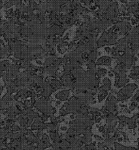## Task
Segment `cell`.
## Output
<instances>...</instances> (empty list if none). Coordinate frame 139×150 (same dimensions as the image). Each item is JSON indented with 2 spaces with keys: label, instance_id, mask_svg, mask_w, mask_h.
<instances>
[{
  "label": "cell",
  "instance_id": "obj_1",
  "mask_svg": "<svg viewBox=\"0 0 139 150\" xmlns=\"http://www.w3.org/2000/svg\"><path fill=\"white\" fill-rule=\"evenodd\" d=\"M82 105L83 104L77 96H72L60 109V116H64L70 113L76 114L80 111Z\"/></svg>",
  "mask_w": 139,
  "mask_h": 150
},
{
  "label": "cell",
  "instance_id": "obj_2",
  "mask_svg": "<svg viewBox=\"0 0 139 150\" xmlns=\"http://www.w3.org/2000/svg\"><path fill=\"white\" fill-rule=\"evenodd\" d=\"M136 55H134L130 50V47L124 53L117 59V65L122 67L125 69L128 70L134 67L136 62Z\"/></svg>",
  "mask_w": 139,
  "mask_h": 150
},
{
  "label": "cell",
  "instance_id": "obj_3",
  "mask_svg": "<svg viewBox=\"0 0 139 150\" xmlns=\"http://www.w3.org/2000/svg\"><path fill=\"white\" fill-rule=\"evenodd\" d=\"M35 108L42 113L43 115L47 116L49 118L54 116V114L56 112V108H53L51 104L50 100H47L44 97H40L36 100Z\"/></svg>",
  "mask_w": 139,
  "mask_h": 150
},
{
  "label": "cell",
  "instance_id": "obj_4",
  "mask_svg": "<svg viewBox=\"0 0 139 150\" xmlns=\"http://www.w3.org/2000/svg\"><path fill=\"white\" fill-rule=\"evenodd\" d=\"M112 72L115 76V83H114L115 88H117V89L122 88L129 83L130 80H129V78L126 76L127 70L123 68L121 66L117 65L112 70Z\"/></svg>",
  "mask_w": 139,
  "mask_h": 150
},
{
  "label": "cell",
  "instance_id": "obj_5",
  "mask_svg": "<svg viewBox=\"0 0 139 150\" xmlns=\"http://www.w3.org/2000/svg\"><path fill=\"white\" fill-rule=\"evenodd\" d=\"M118 34H117L112 28L108 31H104L100 38L97 40V47L100 48L105 45H115L117 43Z\"/></svg>",
  "mask_w": 139,
  "mask_h": 150
},
{
  "label": "cell",
  "instance_id": "obj_6",
  "mask_svg": "<svg viewBox=\"0 0 139 150\" xmlns=\"http://www.w3.org/2000/svg\"><path fill=\"white\" fill-rule=\"evenodd\" d=\"M138 86L136 84H128L122 87L117 94V99L118 102H124L129 100L133 96L134 92L136 89H138Z\"/></svg>",
  "mask_w": 139,
  "mask_h": 150
},
{
  "label": "cell",
  "instance_id": "obj_7",
  "mask_svg": "<svg viewBox=\"0 0 139 150\" xmlns=\"http://www.w3.org/2000/svg\"><path fill=\"white\" fill-rule=\"evenodd\" d=\"M118 100L113 93L108 94V97L105 101V104L100 109L101 112H108L113 113L115 115L118 116V106H117Z\"/></svg>",
  "mask_w": 139,
  "mask_h": 150
},
{
  "label": "cell",
  "instance_id": "obj_8",
  "mask_svg": "<svg viewBox=\"0 0 139 150\" xmlns=\"http://www.w3.org/2000/svg\"><path fill=\"white\" fill-rule=\"evenodd\" d=\"M112 83L109 78H104L102 81V85L98 89V102L100 103L108 95V92L111 90Z\"/></svg>",
  "mask_w": 139,
  "mask_h": 150
},
{
  "label": "cell",
  "instance_id": "obj_9",
  "mask_svg": "<svg viewBox=\"0 0 139 150\" xmlns=\"http://www.w3.org/2000/svg\"><path fill=\"white\" fill-rule=\"evenodd\" d=\"M16 104V100H14V97L12 96V94L7 93L4 96L2 97L1 100V113L2 115H7V109L10 106L14 105Z\"/></svg>",
  "mask_w": 139,
  "mask_h": 150
},
{
  "label": "cell",
  "instance_id": "obj_10",
  "mask_svg": "<svg viewBox=\"0 0 139 150\" xmlns=\"http://www.w3.org/2000/svg\"><path fill=\"white\" fill-rule=\"evenodd\" d=\"M118 121H122L125 124H127L129 129H134L137 127L138 120H139V113H135L133 117H127L125 116H118Z\"/></svg>",
  "mask_w": 139,
  "mask_h": 150
},
{
  "label": "cell",
  "instance_id": "obj_11",
  "mask_svg": "<svg viewBox=\"0 0 139 150\" xmlns=\"http://www.w3.org/2000/svg\"><path fill=\"white\" fill-rule=\"evenodd\" d=\"M39 86H40L41 89H42L41 95H42L43 97H44V98H46L47 100H49L51 95L54 93V90L51 87L50 83H49V80H48L47 78L46 80H43L42 83L39 84Z\"/></svg>",
  "mask_w": 139,
  "mask_h": 150
},
{
  "label": "cell",
  "instance_id": "obj_12",
  "mask_svg": "<svg viewBox=\"0 0 139 150\" xmlns=\"http://www.w3.org/2000/svg\"><path fill=\"white\" fill-rule=\"evenodd\" d=\"M59 80L61 82L63 87L70 88L71 90L73 89L75 80H74L73 76L70 73H64L63 75H61V76Z\"/></svg>",
  "mask_w": 139,
  "mask_h": 150
},
{
  "label": "cell",
  "instance_id": "obj_13",
  "mask_svg": "<svg viewBox=\"0 0 139 150\" xmlns=\"http://www.w3.org/2000/svg\"><path fill=\"white\" fill-rule=\"evenodd\" d=\"M31 129L32 131L36 130V131L43 132L44 129H47V124L43 120L41 116H39V118H36L33 121V123L31 124Z\"/></svg>",
  "mask_w": 139,
  "mask_h": 150
},
{
  "label": "cell",
  "instance_id": "obj_14",
  "mask_svg": "<svg viewBox=\"0 0 139 150\" xmlns=\"http://www.w3.org/2000/svg\"><path fill=\"white\" fill-rule=\"evenodd\" d=\"M17 122L20 124V126L22 129L28 128L31 125V124L33 123L32 121H31L30 120L27 118L26 114H24V113H22V114L18 116Z\"/></svg>",
  "mask_w": 139,
  "mask_h": 150
},
{
  "label": "cell",
  "instance_id": "obj_15",
  "mask_svg": "<svg viewBox=\"0 0 139 150\" xmlns=\"http://www.w3.org/2000/svg\"><path fill=\"white\" fill-rule=\"evenodd\" d=\"M112 64V58L108 55H104L99 58L96 62V66H111Z\"/></svg>",
  "mask_w": 139,
  "mask_h": 150
},
{
  "label": "cell",
  "instance_id": "obj_16",
  "mask_svg": "<svg viewBox=\"0 0 139 150\" xmlns=\"http://www.w3.org/2000/svg\"><path fill=\"white\" fill-rule=\"evenodd\" d=\"M129 11L133 13L137 19H138V0H131L129 5Z\"/></svg>",
  "mask_w": 139,
  "mask_h": 150
},
{
  "label": "cell",
  "instance_id": "obj_17",
  "mask_svg": "<svg viewBox=\"0 0 139 150\" xmlns=\"http://www.w3.org/2000/svg\"><path fill=\"white\" fill-rule=\"evenodd\" d=\"M71 91L72 90H70V89L62 90V91L56 94V99H57L60 101H66V100H68Z\"/></svg>",
  "mask_w": 139,
  "mask_h": 150
},
{
  "label": "cell",
  "instance_id": "obj_18",
  "mask_svg": "<svg viewBox=\"0 0 139 150\" xmlns=\"http://www.w3.org/2000/svg\"><path fill=\"white\" fill-rule=\"evenodd\" d=\"M91 114H92V116H93V119L94 120V122H96V123L100 122L102 120V119L104 118L102 113L100 112V109H98V108H93L92 111H91Z\"/></svg>",
  "mask_w": 139,
  "mask_h": 150
},
{
  "label": "cell",
  "instance_id": "obj_19",
  "mask_svg": "<svg viewBox=\"0 0 139 150\" xmlns=\"http://www.w3.org/2000/svg\"><path fill=\"white\" fill-rule=\"evenodd\" d=\"M49 83H50L51 87L54 90V92H56L58 89H61L62 87H63L60 80L59 79H56V78H52V80H49Z\"/></svg>",
  "mask_w": 139,
  "mask_h": 150
},
{
  "label": "cell",
  "instance_id": "obj_20",
  "mask_svg": "<svg viewBox=\"0 0 139 150\" xmlns=\"http://www.w3.org/2000/svg\"><path fill=\"white\" fill-rule=\"evenodd\" d=\"M129 78L133 80H138L139 79V66L131 68L130 72L129 74Z\"/></svg>",
  "mask_w": 139,
  "mask_h": 150
},
{
  "label": "cell",
  "instance_id": "obj_21",
  "mask_svg": "<svg viewBox=\"0 0 139 150\" xmlns=\"http://www.w3.org/2000/svg\"><path fill=\"white\" fill-rule=\"evenodd\" d=\"M68 44H69V43L66 42V41H61V42L57 44V50L59 51V52L60 54H64L67 50L66 47H68Z\"/></svg>",
  "mask_w": 139,
  "mask_h": 150
},
{
  "label": "cell",
  "instance_id": "obj_22",
  "mask_svg": "<svg viewBox=\"0 0 139 150\" xmlns=\"http://www.w3.org/2000/svg\"><path fill=\"white\" fill-rule=\"evenodd\" d=\"M1 59H3V58H5L7 55H10V51H9V48L8 47L3 45V41L1 40Z\"/></svg>",
  "mask_w": 139,
  "mask_h": 150
},
{
  "label": "cell",
  "instance_id": "obj_23",
  "mask_svg": "<svg viewBox=\"0 0 139 150\" xmlns=\"http://www.w3.org/2000/svg\"><path fill=\"white\" fill-rule=\"evenodd\" d=\"M113 145H114L115 150H138L136 148H134V147L125 146V145H121L120 143L116 142V141L114 142Z\"/></svg>",
  "mask_w": 139,
  "mask_h": 150
},
{
  "label": "cell",
  "instance_id": "obj_24",
  "mask_svg": "<svg viewBox=\"0 0 139 150\" xmlns=\"http://www.w3.org/2000/svg\"><path fill=\"white\" fill-rule=\"evenodd\" d=\"M52 146V145L51 143H44L40 139L39 142L37 145V149H36V150H44L47 148H49V147Z\"/></svg>",
  "mask_w": 139,
  "mask_h": 150
},
{
  "label": "cell",
  "instance_id": "obj_25",
  "mask_svg": "<svg viewBox=\"0 0 139 150\" xmlns=\"http://www.w3.org/2000/svg\"><path fill=\"white\" fill-rule=\"evenodd\" d=\"M97 50L92 51H89V61H95L97 60Z\"/></svg>",
  "mask_w": 139,
  "mask_h": 150
},
{
  "label": "cell",
  "instance_id": "obj_26",
  "mask_svg": "<svg viewBox=\"0 0 139 150\" xmlns=\"http://www.w3.org/2000/svg\"><path fill=\"white\" fill-rule=\"evenodd\" d=\"M92 136H81V142L83 143V145H88L92 142Z\"/></svg>",
  "mask_w": 139,
  "mask_h": 150
},
{
  "label": "cell",
  "instance_id": "obj_27",
  "mask_svg": "<svg viewBox=\"0 0 139 150\" xmlns=\"http://www.w3.org/2000/svg\"><path fill=\"white\" fill-rule=\"evenodd\" d=\"M83 150H95L96 149V142H91L88 145H85L82 147Z\"/></svg>",
  "mask_w": 139,
  "mask_h": 150
},
{
  "label": "cell",
  "instance_id": "obj_28",
  "mask_svg": "<svg viewBox=\"0 0 139 150\" xmlns=\"http://www.w3.org/2000/svg\"><path fill=\"white\" fill-rule=\"evenodd\" d=\"M97 76L100 77H102V76H104L106 73H107V70L104 69V68H98L97 69Z\"/></svg>",
  "mask_w": 139,
  "mask_h": 150
},
{
  "label": "cell",
  "instance_id": "obj_29",
  "mask_svg": "<svg viewBox=\"0 0 139 150\" xmlns=\"http://www.w3.org/2000/svg\"><path fill=\"white\" fill-rule=\"evenodd\" d=\"M1 150H27V145L26 146H22L20 148H11V147H6L5 149H2Z\"/></svg>",
  "mask_w": 139,
  "mask_h": 150
},
{
  "label": "cell",
  "instance_id": "obj_30",
  "mask_svg": "<svg viewBox=\"0 0 139 150\" xmlns=\"http://www.w3.org/2000/svg\"><path fill=\"white\" fill-rule=\"evenodd\" d=\"M86 66L88 68V69H93V68H96L97 66H96V62L95 61H90L88 62L86 64Z\"/></svg>",
  "mask_w": 139,
  "mask_h": 150
},
{
  "label": "cell",
  "instance_id": "obj_31",
  "mask_svg": "<svg viewBox=\"0 0 139 150\" xmlns=\"http://www.w3.org/2000/svg\"><path fill=\"white\" fill-rule=\"evenodd\" d=\"M139 101V90L136 93V94H134V96H133L132 98V102H138Z\"/></svg>",
  "mask_w": 139,
  "mask_h": 150
},
{
  "label": "cell",
  "instance_id": "obj_32",
  "mask_svg": "<svg viewBox=\"0 0 139 150\" xmlns=\"http://www.w3.org/2000/svg\"><path fill=\"white\" fill-rule=\"evenodd\" d=\"M137 107H138V103L137 102H131L130 106V111H134Z\"/></svg>",
  "mask_w": 139,
  "mask_h": 150
},
{
  "label": "cell",
  "instance_id": "obj_33",
  "mask_svg": "<svg viewBox=\"0 0 139 150\" xmlns=\"http://www.w3.org/2000/svg\"><path fill=\"white\" fill-rule=\"evenodd\" d=\"M77 43H75L74 41L73 42L69 43V44H68V50L72 51V49H73V47H77Z\"/></svg>",
  "mask_w": 139,
  "mask_h": 150
},
{
  "label": "cell",
  "instance_id": "obj_34",
  "mask_svg": "<svg viewBox=\"0 0 139 150\" xmlns=\"http://www.w3.org/2000/svg\"><path fill=\"white\" fill-rule=\"evenodd\" d=\"M94 138H96L97 141H104V138H102V137H100L99 136H97V135H94Z\"/></svg>",
  "mask_w": 139,
  "mask_h": 150
},
{
  "label": "cell",
  "instance_id": "obj_35",
  "mask_svg": "<svg viewBox=\"0 0 139 150\" xmlns=\"http://www.w3.org/2000/svg\"><path fill=\"white\" fill-rule=\"evenodd\" d=\"M99 131H100V132H102V133H104V132H105V127H104V126H100V127L99 128Z\"/></svg>",
  "mask_w": 139,
  "mask_h": 150
},
{
  "label": "cell",
  "instance_id": "obj_36",
  "mask_svg": "<svg viewBox=\"0 0 139 150\" xmlns=\"http://www.w3.org/2000/svg\"><path fill=\"white\" fill-rule=\"evenodd\" d=\"M111 49H112V48H110V47H105V51H106L107 53H110V52H111Z\"/></svg>",
  "mask_w": 139,
  "mask_h": 150
},
{
  "label": "cell",
  "instance_id": "obj_37",
  "mask_svg": "<svg viewBox=\"0 0 139 150\" xmlns=\"http://www.w3.org/2000/svg\"><path fill=\"white\" fill-rule=\"evenodd\" d=\"M50 150H62V149H60V148H52V149Z\"/></svg>",
  "mask_w": 139,
  "mask_h": 150
},
{
  "label": "cell",
  "instance_id": "obj_38",
  "mask_svg": "<svg viewBox=\"0 0 139 150\" xmlns=\"http://www.w3.org/2000/svg\"><path fill=\"white\" fill-rule=\"evenodd\" d=\"M3 86H1V93H3Z\"/></svg>",
  "mask_w": 139,
  "mask_h": 150
},
{
  "label": "cell",
  "instance_id": "obj_39",
  "mask_svg": "<svg viewBox=\"0 0 139 150\" xmlns=\"http://www.w3.org/2000/svg\"><path fill=\"white\" fill-rule=\"evenodd\" d=\"M137 55H138V57H139V51H138V54H137Z\"/></svg>",
  "mask_w": 139,
  "mask_h": 150
},
{
  "label": "cell",
  "instance_id": "obj_40",
  "mask_svg": "<svg viewBox=\"0 0 139 150\" xmlns=\"http://www.w3.org/2000/svg\"><path fill=\"white\" fill-rule=\"evenodd\" d=\"M138 132H139V126H138Z\"/></svg>",
  "mask_w": 139,
  "mask_h": 150
}]
</instances>
